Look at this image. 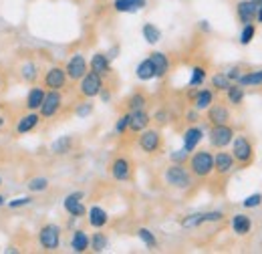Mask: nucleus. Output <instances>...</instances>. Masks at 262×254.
Returning <instances> with one entry per match:
<instances>
[{
	"instance_id": "f257e3e1",
	"label": "nucleus",
	"mask_w": 262,
	"mask_h": 254,
	"mask_svg": "<svg viewBox=\"0 0 262 254\" xmlns=\"http://www.w3.org/2000/svg\"><path fill=\"white\" fill-rule=\"evenodd\" d=\"M188 170L198 180H206L214 174V154L208 150H200L188 158Z\"/></svg>"
},
{
	"instance_id": "f03ea898",
	"label": "nucleus",
	"mask_w": 262,
	"mask_h": 254,
	"mask_svg": "<svg viewBox=\"0 0 262 254\" xmlns=\"http://www.w3.org/2000/svg\"><path fill=\"white\" fill-rule=\"evenodd\" d=\"M164 180L167 186H171L176 190H188L194 184V176H192V172L184 163H171V165H167L164 172Z\"/></svg>"
},
{
	"instance_id": "7ed1b4c3",
	"label": "nucleus",
	"mask_w": 262,
	"mask_h": 254,
	"mask_svg": "<svg viewBox=\"0 0 262 254\" xmlns=\"http://www.w3.org/2000/svg\"><path fill=\"white\" fill-rule=\"evenodd\" d=\"M232 158L236 161V165L240 167H248L254 161V145L246 135H234L232 139Z\"/></svg>"
},
{
	"instance_id": "20e7f679",
	"label": "nucleus",
	"mask_w": 262,
	"mask_h": 254,
	"mask_svg": "<svg viewBox=\"0 0 262 254\" xmlns=\"http://www.w3.org/2000/svg\"><path fill=\"white\" fill-rule=\"evenodd\" d=\"M38 244L47 252H55L61 246V228L57 224H45L38 230Z\"/></svg>"
},
{
	"instance_id": "39448f33",
	"label": "nucleus",
	"mask_w": 262,
	"mask_h": 254,
	"mask_svg": "<svg viewBox=\"0 0 262 254\" xmlns=\"http://www.w3.org/2000/svg\"><path fill=\"white\" fill-rule=\"evenodd\" d=\"M103 91V77L93 73V71H87L79 83V93L85 97V99H93Z\"/></svg>"
},
{
	"instance_id": "423d86ee",
	"label": "nucleus",
	"mask_w": 262,
	"mask_h": 254,
	"mask_svg": "<svg viewBox=\"0 0 262 254\" xmlns=\"http://www.w3.org/2000/svg\"><path fill=\"white\" fill-rule=\"evenodd\" d=\"M234 129L230 127V123H224V125H212L210 129V145L216 147V150H226L232 139H234Z\"/></svg>"
},
{
	"instance_id": "0eeeda50",
	"label": "nucleus",
	"mask_w": 262,
	"mask_h": 254,
	"mask_svg": "<svg viewBox=\"0 0 262 254\" xmlns=\"http://www.w3.org/2000/svg\"><path fill=\"white\" fill-rule=\"evenodd\" d=\"M137 143H139L141 152L154 156V154H158L162 150L164 139H162V133L158 129H143L141 135H139V139H137Z\"/></svg>"
},
{
	"instance_id": "6e6552de",
	"label": "nucleus",
	"mask_w": 262,
	"mask_h": 254,
	"mask_svg": "<svg viewBox=\"0 0 262 254\" xmlns=\"http://www.w3.org/2000/svg\"><path fill=\"white\" fill-rule=\"evenodd\" d=\"M61 105H63V95H61L59 91L49 89V91L45 93L42 105H40V109H38V111H40V115H42L45 119H49V117H53V115H57V113H59Z\"/></svg>"
},
{
	"instance_id": "1a4fd4ad",
	"label": "nucleus",
	"mask_w": 262,
	"mask_h": 254,
	"mask_svg": "<svg viewBox=\"0 0 262 254\" xmlns=\"http://www.w3.org/2000/svg\"><path fill=\"white\" fill-rule=\"evenodd\" d=\"M89 71V67H87V61H85V57L83 55H73L71 59H69V63L65 67V73H67V79H71V81H81L83 79V75Z\"/></svg>"
},
{
	"instance_id": "9d476101",
	"label": "nucleus",
	"mask_w": 262,
	"mask_h": 254,
	"mask_svg": "<svg viewBox=\"0 0 262 254\" xmlns=\"http://www.w3.org/2000/svg\"><path fill=\"white\" fill-rule=\"evenodd\" d=\"M63 206H65L67 214H69L71 218H83V216L87 214V208L83 206V192H73V194H69L65 198V202H63Z\"/></svg>"
},
{
	"instance_id": "9b49d317",
	"label": "nucleus",
	"mask_w": 262,
	"mask_h": 254,
	"mask_svg": "<svg viewBox=\"0 0 262 254\" xmlns=\"http://www.w3.org/2000/svg\"><path fill=\"white\" fill-rule=\"evenodd\" d=\"M131 174H133V163L127 158L119 156L111 161V176L117 180V182H127L131 180Z\"/></svg>"
},
{
	"instance_id": "f8f14e48",
	"label": "nucleus",
	"mask_w": 262,
	"mask_h": 254,
	"mask_svg": "<svg viewBox=\"0 0 262 254\" xmlns=\"http://www.w3.org/2000/svg\"><path fill=\"white\" fill-rule=\"evenodd\" d=\"M234 167H236V161L230 152H218L214 156V174H218L220 178L230 176L234 172Z\"/></svg>"
},
{
	"instance_id": "ddd939ff",
	"label": "nucleus",
	"mask_w": 262,
	"mask_h": 254,
	"mask_svg": "<svg viewBox=\"0 0 262 254\" xmlns=\"http://www.w3.org/2000/svg\"><path fill=\"white\" fill-rule=\"evenodd\" d=\"M256 12H258V4L252 0H240L236 4V16L242 25H250L256 20Z\"/></svg>"
},
{
	"instance_id": "4468645a",
	"label": "nucleus",
	"mask_w": 262,
	"mask_h": 254,
	"mask_svg": "<svg viewBox=\"0 0 262 254\" xmlns=\"http://www.w3.org/2000/svg\"><path fill=\"white\" fill-rule=\"evenodd\" d=\"M67 85V73L61 67H51L45 75V87L53 91H61Z\"/></svg>"
},
{
	"instance_id": "2eb2a0df",
	"label": "nucleus",
	"mask_w": 262,
	"mask_h": 254,
	"mask_svg": "<svg viewBox=\"0 0 262 254\" xmlns=\"http://www.w3.org/2000/svg\"><path fill=\"white\" fill-rule=\"evenodd\" d=\"M206 111H208V121H210V125H224V123H230V109L224 103H212Z\"/></svg>"
},
{
	"instance_id": "dca6fc26",
	"label": "nucleus",
	"mask_w": 262,
	"mask_h": 254,
	"mask_svg": "<svg viewBox=\"0 0 262 254\" xmlns=\"http://www.w3.org/2000/svg\"><path fill=\"white\" fill-rule=\"evenodd\" d=\"M151 123V117L147 115L145 109H137V111H129V131L133 133H141L143 129H147Z\"/></svg>"
},
{
	"instance_id": "f3484780",
	"label": "nucleus",
	"mask_w": 262,
	"mask_h": 254,
	"mask_svg": "<svg viewBox=\"0 0 262 254\" xmlns=\"http://www.w3.org/2000/svg\"><path fill=\"white\" fill-rule=\"evenodd\" d=\"M202 137H204V131H202L200 127H196V125L188 127V129L184 131V150L192 154L198 147V143L202 141Z\"/></svg>"
},
{
	"instance_id": "a211bd4d",
	"label": "nucleus",
	"mask_w": 262,
	"mask_h": 254,
	"mask_svg": "<svg viewBox=\"0 0 262 254\" xmlns=\"http://www.w3.org/2000/svg\"><path fill=\"white\" fill-rule=\"evenodd\" d=\"M149 61L154 65V71H156V77H158V79H162V77L167 75V71H169V59L165 57L164 53L154 51V53L149 55Z\"/></svg>"
},
{
	"instance_id": "6ab92c4d",
	"label": "nucleus",
	"mask_w": 262,
	"mask_h": 254,
	"mask_svg": "<svg viewBox=\"0 0 262 254\" xmlns=\"http://www.w3.org/2000/svg\"><path fill=\"white\" fill-rule=\"evenodd\" d=\"M91 71L97 73L101 77H107L111 75V63H109V57L105 53H95L93 59H91Z\"/></svg>"
},
{
	"instance_id": "aec40b11",
	"label": "nucleus",
	"mask_w": 262,
	"mask_h": 254,
	"mask_svg": "<svg viewBox=\"0 0 262 254\" xmlns=\"http://www.w3.org/2000/svg\"><path fill=\"white\" fill-rule=\"evenodd\" d=\"M147 6V0H113L115 12H137Z\"/></svg>"
},
{
	"instance_id": "412c9836",
	"label": "nucleus",
	"mask_w": 262,
	"mask_h": 254,
	"mask_svg": "<svg viewBox=\"0 0 262 254\" xmlns=\"http://www.w3.org/2000/svg\"><path fill=\"white\" fill-rule=\"evenodd\" d=\"M230 224H232V230H234L238 236H246V234L252 230V220H250L246 214H234Z\"/></svg>"
},
{
	"instance_id": "4be33fe9",
	"label": "nucleus",
	"mask_w": 262,
	"mask_h": 254,
	"mask_svg": "<svg viewBox=\"0 0 262 254\" xmlns=\"http://www.w3.org/2000/svg\"><path fill=\"white\" fill-rule=\"evenodd\" d=\"M192 103H194V109L198 111H206L212 103H214V91H210V89H200L196 91V95L192 99Z\"/></svg>"
},
{
	"instance_id": "5701e85b",
	"label": "nucleus",
	"mask_w": 262,
	"mask_h": 254,
	"mask_svg": "<svg viewBox=\"0 0 262 254\" xmlns=\"http://www.w3.org/2000/svg\"><path fill=\"white\" fill-rule=\"evenodd\" d=\"M238 85L242 87H260L262 85V69L258 71H248V73H242L240 79L236 81Z\"/></svg>"
},
{
	"instance_id": "b1692460",
	"label": "nucleus",
	"mask_w": 262,
	"mask_h": 254,
	"mask_svg": "<svg viewBox=\"0 0 262 254\" xmlns=\"http://www.w3.org/2000/svg\"><path fill=\"white\" fill-rule=\"evenodd\" d=\"M38 121H40V115L38 113H29V115H25L20 121H18V125H16V133L18 135H25V133H29V131H33L34 127L38 125Z\"/></svg>"
},
{
	"instance_id": "393cba45",
	"label": "nucleus",
	"mask_w": 262,
	"mask_h": 254,
	"mask_svg": "<svg viewBox=\"0 0 262 254\" xmlns=\"http://www.w3.org/2000/svg\"><path fill=\"white\" fill-rule=\"evenodd\" d=\"M71 248L75 252H85L89 250V236L83 232V230H75L73 232V238H71Z\"/></svg>"
},
{
	"instance_id": "a878e982",
	"label": "nucleus",
	"mask_w": 262,
	"mask_h": 254,
	"mask_svg": "<svg viewBox=\"0 0 262 254\" xmlns=\"http://www.w3.org/2000/svg\"><path fill=\"white\" fill-rule=\"evenodd\" d=\"M45 93H47V91H45L42 87H33V89L29 91V95H27V107H29L31 111H38L40 105H42Z\"/></svg>"
},
{
	"instance_id": "bb28decb",
	"label": "nucleus",
	"mask_w": 262,
	"mask_h": 254,
	"mask_svg": "<svg viewBox=\"0 0 262 254\" xmlns=\"http://www.w3.org/2000/svg\"><path fill=\"white\" fill-rule=\"evenodd\" d=\"M107 222H109V216H107V212H105L103 208L93 206V208L89 210V224H91L93 228H103Z\"/></svg>"
},
{
	"instance_id": "cd10ccee",
	"label": "nucleus",
	"mask_w": 262,
	"mask_h": 254,
	"mask_svg": "<svg viewBox=\"0 0 262 254\" xmlns=\"http://www.w3.org/2000/svg\"><path fill=\"white\" fill-rule=\"evenodd\" d=\"M71 147H73V137L71 135H63V137H59L53 145H51V152L55 154V156H65L71 152Z\"/></svg>"
},
{
	"instance_id": "c85d7f7f",
	"label": "nucleus",
	"mask_w": 262,
	"mask_h": 254,
	"mask_svg": "<svg viewBox=\"0 0 262 254\" xmlns=\"http://www.w3.org/2000/svg\"><path fill=\"white\" fill-rule=\"evenodd\" d=\"M135 75H137V79H139V81H151V79L156 77V71H154V65H151V61H149V57H147L145 61H141V63L137 65Z\"/></svg>"
},
{
	"instance_id": "c756f323",
	"label": "nucleus",
	"mask_w": 262,
	"mask_h": 254,
	"mask_svg": "<svg viewBox=\"0 0 262 254\" xmlns=\"http://www.w3.org/2000/svg\"><path fill=\"white\" fill-rule=\"evenodd\" d=\"M226 97H228V103L240 105L244 101V87L238 83H230V87L226 89Z\"/></svg>"
},
{
	"instance_id": "7c9ffc66",
	"label": "nucleus",
	"mask_w": 262,
	"mask_h": 254,
	"mask_svg": "<svg viewBox=\"0 0 262 254\" xmlns=\"http://www.w3.org/2000/svg\"><path fill=\"white\" fill-rule=\"evenodd\" d=\"M141 34H143V38H145L149 45H156V43L162 38V31H160L156 25H151V23H145V25H143Z\"/></svg>"
},
{
	"instance_id": "2f4dec72",
	"label": "nucleus",
	"mask_w": 262,
	"mask_h": 254,
	"mask_svg": "<svg viewBox=\"0 0 262 254\" xmlns=\"http://www.w3.org/2000/svg\"><path fill=\"white\" fill-rule=\"evenodd\" d=\"M145 105H147V95H145L143 91H135V93L127 99V107H129V111L145 109Z\"/></svg>"
},
{
	"instance_id": "473e14b6",
	"label": "nucleus",
	"mask_w": 262,
	"mask_h": 254,
	"mask_svg": "<svg viewBox=\"0 0 262 254\" xmlns=\"http://www.w3.org/2000/svg\"><path fill=\"white\" fill-rule=\"evenodd\" d=\"M107 244H109V240H107V236H105L103 232H95V234L89 238V246H91L93 252H103V250L107 248Z\"/></svg>"
},
{
	"instance_id": "72a5a7b5",
	"label": "nucleus",
	"mask_w": 262,
	"mask_h": 254,
	"mask_svg": "<svg viewBox=\"0 0 262 254\" xmlns=\"http://www.w3.org/2000/svg\"><path fill=\"white\" fill-rule=\"evenodd\" d=\"M137 236L141 238V242H143L149 250L158 248V238L154 236V232H151V230H147V228H139V230H137Z\"/></svg>"
},
{
	"instance_id": "f704fd0d",
	"label": "nucleus",
	"mask_w": 262,
	"mask_h": 254,
	"mask_svg": "<svg viewBox=\"0 0 262 254\" xmlns=\"http://www.w3.org/2000/svg\"><path fill=\"white\" fill-rule=\"evenodd\" d=\"M202 224H206V212L202 214H190V216H186L184 220H182V228H198V226H202Z\"/></svg>"
},
{
	"instance_id": "c9c22d12",
	"label": "nucleus",
	"mask_w": 262,
	"mask_h": 254,
	"mask_svg": "<svg viewBox=\"0 0 262 254\" xmlns=\"http://www.w3.org/2000/svg\"><path fill=\"white\" fill-rule=\"evenodd\" d=\"M230 81L228 77H226V73H216L214 77H212V87H214V91H226L230 87Z\"/></svg>"
},
{
	"instance_id": "e433bc0d",
	"label": "nucleus",
	"mask_w": 262,
	"mask_h": 254,
	"mask_svg": "<svg viewBox=\"0 0 262 254\" xmlns=\"http://www.w3.org/2000/svg\"><path fill=\"white\" fill-rule=\"evenodd\" d=\"M244 29L240 32V45H250V40L254 38V34H256V25L254 23H250V25H242Z\"/></svg>"
},
{
	"instance_id": "4c0bfd02",
	"label": "nucleus",
	"mask_w": 262,
	"mask_h": 254,
	"mask_svg": "<svg viewBox=\"0 0 262 254\" xmlns=\"http://www.w3.org/2000/svg\"><path fill=\"white\" fill-rule=\"evenodd\" d=\"M20 75H23V79H25L27 83H33L34 79H36V75H38V71H36V65H34V63H25V65H23V71H20Z\"/></svg>"
},
{
	"instance_id": "58836bf2",
	"label": "nucleus",
	"mask_w": 262,
	"mask_h": 254,
	"mask_svg": "<svg viewBox=\"0 0 262 254\" xmlns=\"http://www.w3.org/2000/svg\"><path fill=\"white\" fill-rule=\"evenodd\" d=\"M27 188L31 192H45L49 188V180H47V178H33V180L27 184Z\"/></svg>"
},
{
	"instance_id": "ea45409f",
	"label": "nucleus",
	"mask_w": 262,
	"mask_h": 254,
	"mask_svg": "<svg viewBox=\"0 0 262 254\" xmlns=\"http://www.w3.org/2000/svg\"><path fill=\"white\" fill-rule=\"evenodd\" d=\"M204 79H206V69H204V67H194V71H192V79H190V87L202 85Z\"/></svg>"
},
{
	"instance_id": "a19ab883",
	"label": "nucleus",
	"mask_w": 262,
	"mask_h": 254,
	"mask_svg": "<svg viewBox=\"0 0 262 254\" xmlns=\"http://www.w3.org/2000/svg\"><path fill=\"white\" fill-rule=\"evenodd\" d=\"M127 129H129V113H123V115L117 119V123H115V133H117V135H123Z\"/></svg>"
},
{
	"instance_id": "79ce46f5",
	"label": "nucleus",
	"mask_w": 262,
	"mask_h": 254,
	"mask_svg": "<svg viewBox=\"0 0 262 254\" xmlns=\"http://www.w3.org/2000/svg\"><path fill=\"white\" fill-rule=\"evenodd\" d=\"M33 202V198L31 196H20V198H16V200H10L8 202V208H12V210H16V208H23V206H29Z\"/></svg>"
},
{
	"instance_id": "37998d69",
	"label": "nucleus",
	"mask_w": 262,
	"mask_h": 254,
	"mask_svg": "<svg viewBox=\"0 0 262 254\" xmlns=\"http://www.w3.org/2000/svg\"><path fill=\"white\" fill-rule=\"evenodd\" d=\"M260 204H262V194H252V196H248V198L242 202L244 208H258Z\"/></svg>"
},
{
	"instance_id": "c03bdc74",
	"label": "nucleus",
	"mask_w": 262,
	"mask_h": 254,
	"mask_svg": "<svg viewBox=\"0 0 262 254\" xmlns=\"http://www.w3.org/2000/svg\"><path fill=\"white\" fill-rule=\"evenodd\" d=\"M169 158H171V163H186V161H188V158H190V152H186V150L182 147V150L173 152Z\"/></svg>"
},
{
	"instance_id": "a18cd8bd",
	"label": "nucleus",
	"mask_w": 262,
	"mask_h": 254,
	"mask_svg": "<svg viewBox=\"0 0 262 254\" xmlns=\"http://www.w3.org/2000/svg\"><path fill=\"white\" fill-rule=\"evenodd\" d=\"M91 111H93V103H89V101H85V103H81L79 107H77V115L79 117H87V115H91Z\"/></svg>"
},
{
	"instance_id": "49530a36",
	"label": "nucleus",
	"mask_w": 262,
	"mask_h": 254,
	"mask_svg": "<svg viewBox=\"0 0 262 254\" xmlns=\"http://www.w3.org/2000/svg\"><path fill=\"white\" fill-rule=\"evenodd\" d=\"M240 75H242V71H240L238 67H234V69H230L228 73H226V77H228L230 81H234V83H236V81L240 79Z\"/></svg>"
},
{
	"instance_id": "de8ad7c7",
	"label": "nucleus",
	"mask_w": 262,
	"mask_h": 254,
	"mask_svg": "<svg viewBox=\"0 0 262 254\" xmlns=\"http://www.w3.org/2000/svg\"><path fill=\"white\" fill-rule=\"evenodd\" d=\"M154 119H156L158 123H162V125H164V123H167V113H165V111H158V113L154 115Z\"/></svg>"
},
{
	"instance_id": "09e8293b",
	"label": "nucleus",
	"mask_w": 262,
	"mask_h": 254,
	"mask_svg": "<svg viewBox=\"0 0 262 254\" xmlns=\"http://www.w3.org/2000/svg\"><path fill=\"white\" fill-rule=\"evenodd\" d=\"M186 117H188V121H190V123H196V121H198V109L190 111V113H188Z\"/></svg>"
},
{
	"instance_id": "8fccbe9b",
	"label": "nucleus",
	"mask_w": 262,
	"mask_h": 254,
	"mask_svg": "<svg viewBox=\"0 0 262 254\" xmlns=\"http://www.w3.org/2000/svg\"><path fill=\"white\" fill-rule=\"evenodd\" d=\"M117 51H119V47H113V49H111V51H109V55H107V57H109V61H111V59H115V57H117Z\"/></svg>"
},
{
	"instance_id": "3c124183",
	"label": "nucleus",
	"mask_w": 262,
	"mask_h": 254,
	"mask_svg": "<svg viewBox=\"0 0 262 254\" xmlns=\"http://www.w3.org/2000/svg\"><path fill=\"white\" fill-rule=\"evenodd\" d=\"M256 20H258V23H260V25H262V2H260V4H258V12H256Z\"/></svg>"
},
{
	"instance_id": "603ef678",
	"label": "nucleus",
	"mask_w": 262,
	"mask_h": 254,
	"mask_svg": "<svg viewBox=\"0 0 262 254\" xmlns=\"http://www.w3.org/2000/svg\"><path fill=\"white\" fill-rule=\"evenodd\" d=\"M200 29H204V31H210V25H208L206 20H202V25H200Z\"/></svg>"
},
{
	"instance_id": "864d4df0",
	"label": "nucleus",
	"mask_w": 262,
	"mask_h": 254,
	"mask_svg": "<svg viewBox=\"0 0 262 254\" xmlns=\"http://www.w3.org/2000/svg\"><path fill=\"white\" fill-rule=\"evenodd\" d=\"M4 204H6V198H4V196H0V206H4Z\"/></svg>"
},
{
	"instance_id": "5fc2aeb1",
	"label": "nucleus",
	"mask_w": 262,
	"mask_h": 254,
	"mask_svg": "<svg viewBox=\"0 0 262 254\" xmlns=\"http://www.w3.org/2000/svg\"><path fill=\"white\" fill-rule=\"evenodd\" d=\"M252 2H256V4H260V2H262V0H252Z\"/></svg>"
},
{
	"instance_id": "6e6d98bb",
	"label": "nucleus",
	"mask_w": 262,
	"mask_h": 254,
	"mask_svg": "<svg viewBox=\"0 0 262 254\" xmlns=\"http://www.w3.org/2000/svg\"><path fill=\"white\" fill-rule=\"evenodd\" d=\"M2 123H4V119H2V117H0V127H2Z\"/></svg>"
},
{
	"instance_id": "4d7b16f0",
	"label": "nucleus",
	"mask_w": 262,
	"mask_h": 254,
	"mask_svg": "<svg viewBox=\"0 0 262 254\" xmlns=\"http://www.w3.org/2000/svg\"><path fill=\"white\" fill-rule=\"evenodd\" d=\"M0 186H2V180H0Z\"/></svg>"
}]
</instances>
